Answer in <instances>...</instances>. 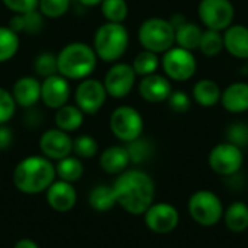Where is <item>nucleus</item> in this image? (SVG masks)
Masks as SVG:
<instances>
[{"mask_svg":"<svg viewBox=\"0 0 248 248\" xmlns=\"http://www.w3.org/2000/svg\"><path fill=\"white\" fill-rule=\"evenodd\" d=\"M145 227L154 234H170L173 232L180 222V214L171 203L167 202H154L144 214Z\"/></svg>","mask_w":248,"mask_h":248,"instance_id":"obj_13","label":"nucleus"},{"mask_svg":"<svg viewBox=\"0 0 248 248\" xmlns=\"http://www.w3.org/2000/svg\"><path fill=\"white\" fill-rule=\"evenodd\" d=\"M129 45V32L124 23L106 22L100 25L93 35V49L97 60L105 62L119 61Z\"/></svg>","mask_w":248,"mask_h":248,"instance_id":"obj_4","label":"nucleus"},{"mask_svg":"<svg viewBox=\"0 0 248 248\" xmlns=\"http://www.w3.org/2000/svg\"><path fill=\"white\" fill-rule=\"evenodd\" d=\"M198 49L205 55V57H217L218 54H221V51L224 49V36L222 32L218 31H212V29H205L199 42Z\"/></svg>","mask_w":248,"mask_h":248,"instance_id":"obj_31","label":"nucleus"},{"mask_svg":"<svg viewBox=\"0 0 248 248\" xmlns=\"http://www.w3.org/2000/svg\"><path fill=\"white\" fill-rule=\"evenodd\" d=\"M125 147H126V151H128V154H129L131 164H142V163H145V161L151 157V154H153V147H151V144H150L145 138H142V137H140V138H137V140L128 142Z\"/></svg>","mask_w":248,"mask_h":248,"instance_id":"obj_33","label":"nucleus"},{"mask_svg":"<svg viewBox=\"0 0 248 248\" xmlns=\"http://www.w3.org/2000/svg\"><path fill=\"white\" fill-rule=\"evenodd\" d=\"M198 16L205 29L224 32L234 23L235 7L231 0H201Z\"/></svg>","mask_w":248,"mask_h":248,"instance_id":"obj_9","label":"nucleus"},{"mask_svg":"<svg viewBox=\"0 0 248 248\" xmlns=\"http://www.w3.org/2000/svg\"><path fill=\"white\" fill-rule=\"evenodd\" d=\"M173 87L170 80L158 73L141 77L138 84L140 96L148 103H161L167 102L169 96L171 94Z\"/></svg>","mask_w":248,"mask_h":248,"instance_id":"obj_17","label":"nucleus"},{"mask_svg":"<svg viewBox=\"0 0 248 248\" xmlns=\"http://www.w3.org/2000/svg\"><path fill=\"white\" fill-rule=\"evenodd\" d=\"M224 49L234 58L248 60V26L231 25L222 32Z\"/></svg>","mask_w":248,"mask_h":248,"instance_id":"obj_21","label":"nucleus"},{"mask_svg":"<svg viewBox=\"0 0 248 248\" xmlns=\"http://www.w3.org/2000/svg\"><path fill=\"white\" fill-rule=\"evenodd\" d=\"M100 12L106 22L124 23L128 17L129 6L126 0H103L100 3Z\"/></svg>","mask_w":248,"mask_h":248,"instance_id":"obj_30","label":"nucleus"},{"mask_svg":"<svg viewBox=\"0 0 248 248\" xmlns=\"http://www.w3.org/2000/svg\"><path fill=\"white\" fill-rule=\"evenodd\" d=\"M54 124H55V128L71 134L84 124V113L76 105L67 103L55 110Z\"/></svg>","mask_w":248,"mask_h":248,"instance_id":"obj_23","label":"nucleus"},{"mask_svg":"<svg viewBox=\"0 0 248 248\" xmlns=\"http://www.w3.org/2000/svg\"><path fill=\"white\" fill-rule=\"evenodd\" d=\"M109 128L116 140L124 144H128L142 137L144 119L140 110L132 106L122 105L112 110L109 118Z\"/></svg>","mask_w":248,"mask_h":248,"instance_id":"obj_7","label":"nucleus"},{"mask_svg":"<svg viewBox=\"0 0 248 248\" xmlns=\"http://www.w3.org/2000/svg\"><path fill=\"white\" fill-rule=\"evenodd\" d=\"M89 206L92 209H94L96 212H108L112 208H115L116 203V198H115V192L112 185H97L94 186L90 192H89V198H87Z\"/></svg>","mask_w":248,"mask_h":248,"instance_id":"obj_26","label":"nucleus"},{"mask_svg":"<svg viewBox=\"0 0 248 248\" xmlns=\"http://www.w3.org/2000/svg\"><path fill=\"white\" fill-rule=\"evenodd\" d=\"M208 163L214 173L224 177H232L241 170L244 154L240 147L225 141L211 150L208 155Z\"/></svg>","mask_w":248,"mask_h":248,"instance_id":"obj_10","label":"nucleus"},{"mask_svg":"<svg viewBox=\"0 0 248 248\" xmlns=\"http://www.w3.org/2000/svg\"><path fill=\"white\" fill-rule=\"evenodd\" d=\"M137 74L131 64L128 62H113L110 68L106 71L103 78V86L106 89L108 96L113 99H124L126 97L137 81Z\"/></svg>","mask_w":248,"mask_h":248,"instance_id":"obj_12","label":"nucleus"},{"mask_svg":"<svg viewBox=\"0 0 248 248\" xmlns=\"http://www.w3.org/2000/svg\"><path fill=\"white\" fill-rule=\"evenodd\" d=\"M20 46V35L9 26H0V64L15 58Z\"/></svg>","mask_w":248,"mask_h":248,"instance_id":"obj_28","label":"nucleus"},{"mask_svg":"<svg viewBox=\"0 0 248 248\" xmlns=\"http://www.w3.org/2000/svg\"><path fill=\"white\" fill-rule=\"evenodd\" d=\"M164 76L170 81H187L190 80L198 68V61L192 51L173 46L163 54L160 58Z\"/></svg>","mask_w":248,"mask_h":248,"instance_id":"obj_8","label":"nucleus"},{"mask_svg":"<svg viewBox=\"0 0 248 248\" xmlns=\"http://www.w3.org/2000/svg\"><path fill=\"white\" fill-rule=\"evenodd\" d=\"M16 102L12 96V93L0 87V125H6L16 113Z\"/></svg>","mask_w":248,"mask_h":248,"instance_id":"obj_36","label":"nucleus"},{"mask_svg":"<svg viewBox=\"0 0 248 248\" xmlns=\"http://www.w3.org/2000/svg\"><path fill=\"white\" fill-rule=\"evenodd\" d=\"M227 141L240 147H248V125L244 122H235L227 129Z\"/></svg>","mask_w":248,"mask_h":248,"instance_id":"obj_37","label":"nucleus"},{"mask_svg":"<svg viewBox=\"0 0 248 248\" xmlns=\"http://www.w3.org/2000/svg\"><path fill=\"white\" fill-rule=\"evenodd\" d=\"M167 102H169L170 109L173 112H176V113H185L192 106V97L186 92H183V90L171 92V94L169 96Z\"/></svg>","mask_w":248,"mask_h":248,"instance_id":"obj_39","label":"nucleus"},{"mask_svg":"<svg viewBox=\"0 0 248 248\" xmlns=\"http://www.w3.org/2000/svg\"><path fill=\"white\" fill-rule=\"evenodd\" d=\"M78 1L86 7H94V6H100L103 0H78Z\"/></svg>","mask_w":248,"mask_h":248,"instance_id":"obj_43","label":"nucleus"},{"mask_svg":"<svg viewBox=\"0 0 248 248\" xmlns=\"http://www.w3.org/2000/svg\"><path fill=\"white\" fill-rule=\"evenodd\" d=\"M106 99L108 93L103 81L97 78L87 77L80 80L74 90V105L84 115H96L106 103Z\"/></svg>","mask_w":248,"mask_h":248,"instance_id":"obj_11","label":"nucleus"},{"mask_svg":"<svg viewBox=\"0 0 248 248\" xmlns=\"http://www.w3.org/2000/svg\"><path fill=\"white\" fill-rule=\"evenodd\" d=\"M12 96L19 108L29 109L41 102V81L32 76L19 77L12 87Z\"/></svg>","mask_w":248,"mask_h":248,"instance_id":"obj_18","label":"nucleus"},{"mask_svg":"<svg viewBox=\"0 0 248 248\" xmlns=\"http://www.w3.org/2000/svg\"><path fill=\"white\" fill-rule=\"evenodd\" d=\"M33 70L42 78L58 74L57 55L49 51H44V52L38 54L33 60Z\"/></svg>","mask_w":248,"mask_h":248,"instance_id":"obj_34","label":"nucleus"},{"mask_svg":"<svg viewBox=\"0 0 248 248\" xmlns=\"http://www.w3.org/2000/svg\"><path fill=\"white\" fill-rule=\"evenodd\" d=\"M48 206L60 214L70 212L77 203V192L73 183L64 180H54V183L45 192Z\"/></svg>","mask_w":248,"mask_h":248,"instance_id":"obj_16","label":"nucleus"},{"mask_svg":"<svg viewBox=\"0 0 248 248\" xmlns=\"http://www.w3.org/2000/svg\"><path fill=\"white\" fill-rule=\"evenodd\" d=\"M116 203L131 215H144L154 203L155 185L153 177L138 169H126L112 185Z\"/></svg>","mask_w":248,"mask_h":248,"instance_id":"obj_1","label":"nucleus"},{"mask_svg":"<svg viewBox=\"0 0 248 248\" xmlns=\"http://www.w3.org/2000/svg\"><path fill=\"white\" fill-rule=\"evenodd\" d=\"M71 6V0H39L38 10L44 17L58 19L62 17Z\"/></svg>","mask_w":248,"mask_h":248,"instance_id":"obj_35","label":"nucleus"},{"mask_svg":"<svg viewBox=\"0 0 248 248\" xmlns=\"http://www.w3.org/2000/svg\"><path fill=\"white\" fill-rule=\"evenodd\" d=\"M55 174L60 180H64V182L74 185L84 174L83 161L76 155L64 157L61 160L55 161Z\"/></svg>","mask_w":248,"mask_h":248,"instance_id":"obj_27","label":"nucleus"},{"mask_svg":"<svg viewBox=\"0 0 248 248\" xmlns=\"http://www.w3.org/2000/svg\"><path fill=\"white\" fill-rule=\"evenodd\" d=\"M224 205L218 195L211 190L195 192L187 202V212L190 218L201 227H214L224 217Z\"/></svg>","mask_w":248,"mask_h":248,"instance_id":"obj_6","label":"nucleus"},{"mask_svg":"<svg viewBox=\"0 0 248 248\" xmlns=\"http://www.w3.org/2000/svg\"><path fill=\"white\" fill-rule=\"evenodd\" d=\"M97 65V55L92 45L80 41L64 45L57 54L58 74L67 80H84Z\"/></svg>","mask_w":248,"mask_h":248,"instance_id":"obj_3","label":"nucleus"},{"mask_svg":"<svg viewBox=\"0 0 248 248\" xmlns=\"http://www.w3.org/2000/svg\"><path fill=\"white\" fill-rule=\"evenodd\" d=\"M13 248H39V246L31 238H20L15 243Z\"/></svg>","mask_w":248,"mask_h":248,"instance_id":"obj_42","label":"nucleus"},{"mask_svg":"<svg viewBox=\"0 0 248 248\" xmlns=\"http://www.w3.org/2000/svg\"><path fill=\"white\" fill-rule=\"evenodd\" d=\"M138 41L142 49L164 54L174 46V28L163 17H148L138 28Z\"/></svg>","mask_w":248,"mask_h":248,"instance_id":"obj_5","label":"nucleus"},{"mask_svg":"<svg viewBox=\"0 0 248 248\" xmlns=\"http://www.w3.org/2000/svg\"><path fill=\"white\" fill-rule=\"evenodd\" d=\"M219 103L230 113H244L248 110V83L235 81L227 86L221 93Z\"/></svg>","mask_w":248,"mask_h":248,"instance_id":"obj_20","label":"nucleus"},{"mask_svg":"<svg viewBox=\"0 0 248 248\" xmlns=\"http://www.w3.org/2000/svg\"><path fill=\"white\" fill-rule=\"evenodd\" d=\"M129 164L131 160L125 145H110L99 155V167L106 174L118 176L125 171Z\"/></svg>","mask_w":248,"mask_h":248,"instance_id":"obj_19","label":"nucleus"},{"mask_svg":"<svg viewBox=\"0 0 248 248\" xmlns=\"http://www.w3.org/2000/svg\"><path fill=\"white\" fill-rule=\"evenodd\" d=\"M55 179L54 161L48 160L42 154L25 157L15 166L12 173V182L16 190L29 196L46 192Z\"/></svg>","mask_w":248,"mask_h":248,"instance_id":"obj_2","label":"nucleus"},{"mask_svg":"<svg viewBox=\"0 0 248 248\" xmlns=\"http://www.w3.org/2000/svg\"><path fill=\"white\" fill-rule=\"evenodd\" d=\"M71 97L70 80L61 74H54L41 81V102L52 110L67 105Z\"/></svg>","mask_w":248,"mask_h":248,"instance_id":"obj_15","label":"nucleus"},{"mask_svg":"<svg viewBox=\"0 0 248 248\" xmlns=\"http://www.w3.org/2000/svg\"><path fill=\"white\" fill-rule=\"evenodd\" d=\"M39 150L48 160L58 161L73 154V138L68 132L58 128H49L39 137Z\"/></svg>","mask_w":248,"mask_h":248,"instance_id":"obj_14","label":"nucleus"},{"mask_svg":"<svg viewBox=\"0 0 248 248\" xmlns=\"http://www.w3.org/2000/svg\"><path fill=\"white\" fill-rule=\"evenodd\" d=\"M99 153V142L94 137L83 134L73 138V154L80 160H90Z\"/></svg>","mask_w":248,"mask_h":248,"instance_id":"obj_32","label":"nucleus"},{"mask_svg":"<svg viewBox=\"0 0 248 248\" xmlns=\"http://www.w3.org/2000/svg\"><path fill=\"white\" fill-rule=\"evenodd\" d=\"M227 228L231 232H244L248 230V205L243 201L232 202L225 211L222 217Z\"/></svg>","mask_w":248,"mask_h":248,"instance_id":"obj_25","label":"nucleus"},{"mask_svg":"<svg viewBox=\"0 0 248 248\" xmlns=\"http://www.w3.org/2000/svg\"><path fill=\"white\" fill-rule=\"evenodd\" d=\"M202 33H203V29L198 23L185 20L183 23L174 28V42L177 46L193 52L199 46Z\"/></svg>","mask_w":248,"mask_h":248,"instance_id":"obj_24","label":"nucleus"},{"mask_svg":"<svg viewBox=\"0 0 248 248\" xmlns=\"http://www.w3.org/2000/svg\"><path fill=\"white\" fill-rule=\"evenodd\" d=\"M1 3L13 13H28L38 9L39 0H1Z\"/></svg>","mask_w":248,"mask_h":248,"instance_id":"obj_40","label":"nucleus"},{"mask_svg":"<svg viewBox=\"0 0 248 248\" xmlns=\"http://www.w3.org/2000/svg\"><path fill=\"white\" fill-rule=\"evenodd\" d=\"M221 87L212 78H201L192 89V99L202 108H214L221 100Z\"/></svg>","mask_w":248,"mask_h":248,"instance_id":"obj_22","label":"nucleus"},{"mask_svg":"<svg viewBox=\"0 0 248 248\" xmlns=\"http://www.w3.org/2000/svg\"><path fill=\"white\" fill-rule=\"evenodd\" d=\"M13 144V131L6 125H0V151H6Z\"/></svg>","mask_w":248,"mask_h":248,"instance_id":"obj_41","label":"nucleus"},{"mask_svg":"<svg viewBox=\"0 0 248 248\" xmlns=\"http://www.w3.org/2000/svg\"><path fill=\"white\" fill-rule=\"evenodd\" d=\"M19 15H20V19H22L23 32L33 35V33H38L42 29L44 16L41 15V12L38 9L32 10V12H28V13H19Z\"/></svg>","mask_w":248,"mask_h":248,"instance_id":"obj_38","label":"nucleus"},{"mask_svg":"<svg viewBox=\"0 0 248 248\" xmlns=\"http://www.w3.org/2000/svg\"><path fill=\"white\" fill-rule=\"evenodd\" d=\"M132 68L135 71L137 76L140 77H145L150 74L157 73L158 67H160V57L155 52L142 49L141 52H138L132 61Z\"/></svg>","mask_w":248,"mask_h":248,"instance_id":"obj_29","label":"nucleus"}]
</instances>
